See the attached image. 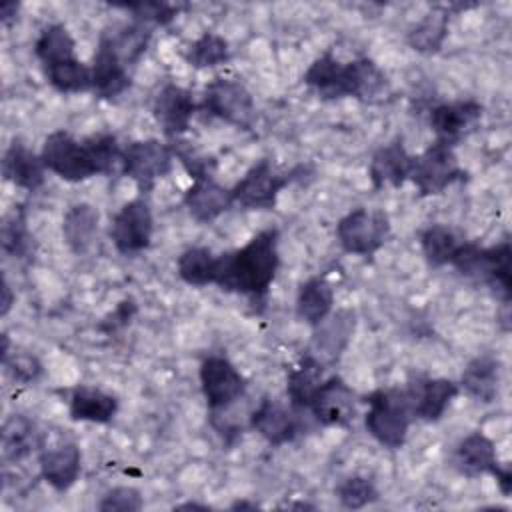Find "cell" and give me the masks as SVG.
Instances as JSON below:
<instances>
[{"label": "cell", "mask_w": 512, "mask_h": 512, "mask_svg": "<svg viewBox=\"0 0 512 512\" xmlns=\"http://www.w3.org/2000/svg\"><path fill=\"white\" fill-rule=\"evenodd\" d=\"M278 266V230L266 228L252 236L242 248L218 256L214 284L226 292L246 294L262 302L274 282Z\"/></svg>", "instance_id": "obj_1"}, {"label": "cell", "mask_w": 512, "mask_h": 512, "mask_svg": "<svg viewBox=\"0 0 512 512\" xmlns=\"http://www.w3.org/2000/svg\"><path fill=\"white\" fill-rule=\"evenodd\" d=\"M368 412L364 418L366 430L382 446L396 450L402 448L414 418L412 400L408 390L378 388L366 396Z\"/></svg>", "instance_id": "obj_2"}, {"label": "cell", "mask_w": 512, "mask_h": 512, "mask_svg": "<svg viewBox=\"0 0 512 512\" xmlns=\"http://www.w3.org/2000/svg\"><path fill=\"white\" fill-rule=\"evenodd\" d=\"M510 242L502 240L496 246L482 248L474 242H462L456 256L452 258V266L468 278L490 284L500 290L504 300L510 298Z\"/></svg>", "instance_id": "obj_3"}, {"label": "cell", "mask_w": 512, "mask_h": 512, "mask_svg": "<svg viewBox=\"0 0 512 512\" xmlns=\"http://www.w3.org/2000/svg\"><path fill=\"white\" fill-rule=\"evenodd\" d=\"M306 172V166H296L290 172H276L268 158L256 162L232 190L234 204H240L248 210H274L280 192L300 174Z\"/></svg>", "instance_id": "obj_4"}, {"label": "cell", "mask_w": 512, "mask_h": 512, "mask_svg": "<svg viewBox=\"0 0 512 512\" xmlns=\"http://www.w3.org/2000/svg\"><path fill=\"white\" fill-rule=\"evenodd\" d=\"M390 220L382 210L354 208L336 224V236L344 252L354 256L376 254L390 238Z\"/></svg>", "instance_id": "obj_5"}, {"label": "cell", "mask_w": 512, "mask_h": 512, "mask_svg": "<svg viewBox=\"0 0 512 512\" xmlns=\"http://www.w3.org/2000/svg\"><path fill=\"white\" fill-rule=\"evenodd\" d=\"M198 108L242 130H250L256 122L254 98L250 90L236 78H214L206 86L202 104Z\"/></svg>", "instance_id": "obj_6"}, {"label": "cell", "mask_w": 512, "mask_h": 512, "mask_svg": "<svg viewBox=\"0 0 512 512\" xmlns=\"http://www.w3.org/2000/svg\"><path fill=\"white\" fill-rule=\"evenodd\" d=\"M466 172L460 168L454 146L434 140L422 154L414 156L410 178L420 196H432L444 192L454 182L462 180Z\"/></svg>", "instance_id": "obj_7"}, {"label": "cell", "mask_w": 512, "mask_h": 512, "mask_svg": "<svg viewBox=\"0 0 512 512\" xmlns=\"http://www.w3.org/2000/svg\"><path fill=\"white\" fill-rule=\"evenodd\" d=\"M172 162V146L158 138L134 140L122 148V174L132 178L142 194L172 170Z\"/></svg>", "instance_id": "obj_8"}, {"label": "cell", "mask_w": 512, "mask_h": 512, "mask_svg": "<svg viewBox=\"0 0 512 512\" xmlns=\"http://www.w3.org/2000/svg\"><path fill=\"white\" fill-rule=\"evenodd\" d=\"M40 158L46 170L54 172L66 182H82L98 174L84 142H78L64 130H56L46 136Z\"/></svg>", "instance_id": "obj_9"}, {"label": "cell", "mask_w": 512, "mask_h": 512, "mask_svg": "<svg viewBox=\"0 0 512 512\" xmlns=\"http://www.w3.org/2000/svg\"><path fill=\"white\" fill-rule=\"evenodd\" d=\"M200 386L208 408L218 412L232 406L244 394L246 380L226 356L214 354L200 364Z\"/></svg>", "instance_id": "obj_10"}, {"label": "cell", "mask_w": 512, "mask_h": 512, "mask_svg": "<svg viewBox=\"0 0 512 512\" xmlns=\"http://www.w3.org/2000/svg\"><path fill=\"white\" fill-rule=\"evenodd\" d=\"M154 232V218L144 198L126 202L114 216L110 238L120 254H138L150 246Z\"/></svg>", "instance_id": "obj_11"}, {"label": "cell", "mask_w": 512, "mask_h": 512, "mask_svg": "<svg viewBox=\"0 0 512 512\" xmlns=\"http://www.w3.org/2000/svg\"><path fill=\"white\" fill-rule=\"evenodd\" d=\"M308 410L322 426L348 428L356 418V392L340 376H328L318 386Z\"/></svg>", "instance_id": "obj_12"}, {"label": "cell", "mask_w": 512, "mask_h": 512, "mask_svg": "<svg viewBox=\"0 0 512 512\" xmlns=\"http://www.w3.org/2000/svg\"><path fill=\"white\" fill-rule=\"evenodd\" d=\"M196 108L198 104L194 102L192 92L178 84L162 86L152 102L154 120L160 124L162 132L172 140H176L190 128V120Z\"/></svg>", "instance_id": "obj_13"}, {"label": "cell", "mask_w": 512, "mask_h": 512, "mask_svg": "<svg viewBox=\"0 0 512 512\" xmlns=\"http://www.w3.org/2000/svg\"><path fill=\"white\" fill-rule=\"evenodd\" d=\"M354 328H356V312L354 310L342 308L336 314H328L318 326H314L312 348L308 354H312L316 360H320L326 368L332 366L346 350V346L354 334Z\"/></svg>", "instance_id": "obj_14"}, {"label": "cell", "mask_w": 512, "mask_h": 512, "mask_svg": "<svg viewBox=\"0 0 512 512\" xmlns=\"http://www.w3.org/2000/svg\"><path fill=\"white\" fill-rule=\"evenodd\" d=\"M92 90L98 98L112 100L130 86V74L118 56L108 32H102L98 48L92 58Z\"/></svg>", "instance_id": "obj_15"}, {"label": "cell", "mask_w": 512, "mask_h": 512, "mask_svg": "<svg viewBox=\"0 0 512 512\" xmlns=\"http://www.w3.org/2000/svg\"><path fill=\"white\" fill-rule=\"evenodd\" d=\"M482 112L484 108L476 100L444 102L430 110V126L436 132V140L454 146L474 130Z\"/></svg>", "instance_id": "obj_16"}, {"label": "cell", "mask_w": 512, "mask_h": 512, "mask_svg": "<svg viewBox=\"0 0 512 512\" xmlns=\"http://www.w3.org/2000/svg\"><path fill=\"white\" fill-rule=\"evenodd\" d=\"M342 90L344 98L350 96L366 104H376L388 96L390 82L372 58L362 56L344 64Z\"/></svg>", "instance_id": "obj_17"}, {"label": "cell", "mask_w": 512, "mask_h": 512, "mask_svg": "<svg viewBox=\"0 0 512 512\" xmlns=\"http://www.w3.org/2000/svg\"><path fill=\"white\" fill-rule=\"evenodd\" d=\"M412 164L414 156L408 154L402 138H394L392 142L378 148L368 166V176L374 190H380L384 186L400 188L410 178Z\"/></svg>", "instance_id": "obj_18"}, {"label": "cell", "mask_w": 512, "mask_h": 512, "mask_svg": "<svg viewBox=\"0 0 512 512\" xmlns=\"http://www.w3.org/2000/svg\"><path fill=\"white\" fill-rule=\"evenodd\" d=\"M414 416L424 422H436L444 416L450 402L458 396V384L448 378H426L408 388Z\"/></svg>", "instance_id": "obj_19"}, {"label": "cell", "mask_w": 512, "mask_h": 512, "mask_svg": "<svg viewBox=\"0 0 512 512\" xmlns=\"http://www.w3.org/2000/svg\"><path fill=\"white\" fill-rule=\"evenodd\" d=\"M40 476L58 492H66L76 484L82 472V454L74 442L44 448L38 456Z\"/></svg>", "instance_id": "obj_20"}, {"label": "cell", "mask_w": 512, "mask_h": 512, "mask_svg": "<svg viewBox=\"0 0 512 512\" xmlns=\"http://www.w3.org/2000/svg\"><path fill=\"white\" fill-rule=\"evenodd\" d=\"M44 162L40 154L30 150L22 140L14 138L2 158V174L8 182L28 192H36L44 184Z\"/></svg>", "instance_id": "obj_21"}, {"label": "cell", "mask_w": 512, "mask_h": 512, "mask_svg": "<svg viewBox=\"0 0 512 512\" xmlns=\"http://www.w3.org/2000/svg\"><path fill=\"white\" fill-rule=\"evenodd\" d=\"M184 204L190 216L202 224L214 222L234 204L232 190L220 186L214 178H198L184 194Z\"/></svg>", "instance_id": "obj_22"}, {"label": "cell", "mask_w": 512, "mask_h": 512, "mask_svg": "<svg viewBox=\"0 0 512 512\" xmlns=\"http://www.w3.org/2000/svg\"><path fill=\"white\" fill-rule=\"evenodd\" d=\"M250 426L272 446L288 444L300 432V426L294 414L270 398H264L260 406L252 412Z\"/></svg>", "instance_id": "obj_23"}, {"label": "cell", "mask_w": 512, "mask_h": 512, "mask_svg": "<svg viewBox=\"0 0 512 512\" xmlns=\"http://www.w3.org/2000/svg\"><path fill=\"white\" fill-rule=\"evenodd\" d=\"M454 466L470 478L480 474L496 476L502 468L498 464L494 442L484 432H472L460 440L454 450Z\"/></svg>", "instance_id": "obj_24"}, {"label": "cell", "mask_w": 512, "mask_h": 512, "mask_svg": "<svg viewBox=\"0 0 512 512\" xmlns=\"http://www.w3.org/2000/svg\"><path fill=\"white\" fill-rule=\"evenodd\" d=\"M118 412L116 396L94 388V386H78L70 396V418L78 422H94L108 424Z\"/></svg>", "instance_id": "obj_25"}, {"label": "cell", "mask_w": 512, "mask_h": 512, "mask_svg": "<svg viewBox=\"0 0 512 512\" xmlns=\"http://www.w3.org/2000/svg\"><path fill=\"white\" fill-rule=\"evenodd\" d=\"M324 370L326 366L316 360L312 354H304L298 366L288 370L286 378V390L288 398L294 410H308L310 402L318 390V386L324 382Z\"/></svg>", "instance_id": "obj_26"}, {"label": "cell", "mask_w": 512, "mask_h": 512, "mask_svg": "<svg viewBox=\"0 0 512 512\" xmlns=\"http://www.w3.org/2000/svg\"><path fill=\"white\" fill-rule=\"evenodd\" d=\"M98 222L100 214L92 204L80 202L66 210L62 218V234L74 254H84L90 250L98 232Z\"/></svg>", "instance_id": "obj_27"}, {"label": "cell", "mask_w": 512, "mask_h": 512, "mask_svg": "<svg viewBox=\"0 0 512 512\" xmlns=\"http://www.w3.org/2000/svg\"><path fill=\"white\" fill-rule=\"evenodd\" d=\"M332 306L334 290L324 276H312L300 286L296 296V314L312 328L332 312Z\"/></svg>", "instance_id": "obj_28"}, {"label": "cell", "mask_w": 512, "mask_h": 512, "mask_svg": "<svg viewBox=\"0 0 512 512\" xmlns=\"http://www.w3.org/2000/svg\"><path fill=\"white\" fill-rule=\"evenodd\" d=\"M460 382L472 398H476L484 404H490L496 398L498 384H500L498 360L490 354H482V356L470 360L462 372Z\"/></svg>", "instance_id": "obj_29"}, {"label": "cell", "mask_w": 512, "mask_h": 512, "mask_svg": "<svg viewBox=\"0 0 512 512\" xmlns=\"http://www.w3.org/2000/svg\"><path fill=\"white\" fill-rule=\"evenodd\" d=\"M448 26L450 6H436L408 32L406 42L420 54H436L448 36Z\"/></svg>", "instance_id": "obj_30"}, {"label": "cell", "mask_w": 512, "mask_h": 512, "mask_svg": "<svg viewBox=\"0 0 512 512\" xmlns=\"http://www.w3.org/2000/svg\"><path fill=\"white\" fill-rule=\"evenodd\" d=\"M344 78V62H340L332 50H326L320 58H316L308 70L304 72V84L314 88L322 100H338L344 98L342 92Z\"/></svg>", "instance_id": "obj_31"}, {"label": "cell", "mask_w": 512, "mask_h": 512, "mask_svg": "<svg viewBox=\"0 0 512 512\" xmlns=\"http://www.w3.org/2000/svg\"><path fill=\"white\" fill-rule=\"evenodd\" d=\"M74 50H76V42H74L72 34L68 32V28L60 22L48 24L40 32V36L34 44V54L38 56V60L42 62L44 68L76 58Z\"/></svg>", "instance_id": "obj_32"}, {"label": "cell", "mask_w": 512, "mask_h": 512, "mask_svg": "<svg viewBox=\"0 0 512 512\" xmlns=\"http://www.w3.org/2000/svg\"><path fill=\"white\" fill-rule=\"evenodd\" d=\"M462 242L464 240H460L458 234L444 224H432L420 234L422 254H424L428 266H432V268L450 264Z\"/></svg>", "instance_id": "obj_33"}, {"label": "cell", "mask_w": 512, "mask_h": 512, "mask_svg": "<svg viewBox=\"0 0 512 512\" xmlns=\"http://www.w3.org/2000/svg\"><path fill=\"white\" fill-rule=\"evenodd\" d=\"M216 260L210 248L192 246L178 258V274L190 286H208L216 280Z\"/></svg>", "instance_id": "obj_34"}, {"label": "cell", "mask_w": 512, "mask_h": 512, "mask_svg": "<svg viewBox=\"0 0 512 512\" xmlns=\"http://www.w3.org/2000/svg\"><path fill=\"white\" fill-rule=\"evenodd\" d=\"M36 444V432L34 424L20 416L14 414L10 416L4 426H2V456L8 462H18L26 458Z\"/></svg>", "instance_id": "obj_35"}, {"label": "cell", "mask_w": 512, "mask_h": 512, "mask_svg": "<svg viewBox=\"0 0 512 512\" xmlns=\"http://www.w3.org/2000/svg\"><path fill=\"white\" fill-rule=\"evenodd\" d=\"M46 78L58 92H86L92 90V68L78 58L44 68Z\"/></svg>", "instance_id": "obj_36"}, {"label": "cell", "mask_w": 512, "mask_h": 512, "mask_svg": "<svg viewBox=\"0 0 512 512\" xmlns=\"http://www.w3.org/2000/svg\"><path fill=\"white\" fill-rule=\"evenodd\" d=\"M184 60L198 70L220 66L230 60V48L220 34L204 32L198 40L190 44V48L184 54Z\"/></svg>", "instance_id": "obj_37"}, {"label": "cell", "mask_w": 512, "mask_h": 512, "mask_svg": "<svg viewBox=\"0 0 512 512\" xmlns=\"http://www.w3.org/2000/svg\"><path fill=\"white\" fill-rule=\"evenodd\" d=\"M88 148V154L96 166L98 174H116L122 170V148L116 142L114 134L100 132L82 140Z\"/></svg>", "instance_id": "obj_38"}, {"label": "cell", "mask_w": 512, "mask_h": 512, "mask_svg": "<svg viewBox=\"0 0 512 512\" xmlns=\"http://www.w3.org/2000/svg\"><path fill=\"white\" fill-rule=\"evenodd\" d=\"M2 248L14 258L28 256L32 248L30 232L26 226V212L22 206H16L2 224Z\"/></svg>", "instance_id": "obj_39"}, {"label": "cell", "mask_w": 512, "mask_h": 512, "mask_svg": "<svg viewBox=\"0 0 512 512\" xmlns=\"http://www.w3.org/2000/svg\"><path fill=\"white\" fill-rule=\"evenodd\" d=\"M336 496L344 508L358 510V508H364V506L376 502L380 494L370 478L348 476L336 486Z\"/></svg>", "instance_id": "obj_40"}, {"label": "cell", "mask_w": 512, "mask_h": 512, "mask_svg": "<svg viewBox=\"0 0 512 512\" xmlns=\"http://www.w3.org/2000/svg\"><path fill=\"white\" fill-rule=\"evenodd\" d=\"M122 8L130 10L140 24H154L166 26L170 24L178 12L184 8L182 4H168V2H136V4H122Z\"/></svg>", "instance_id": "obj_41"}, {"label": "cell", "mask_w": 512, "mask_h": 512, "mask_svg": "<svg viewBox=\"0 0 512 512\" xmlns=\"http://www.w3.org/2000/svg\"><path fill=\"white\" fill-rule=\"evenodd\" d=\"M174 156L182 162V166L186 168V172L192 176V180L198 178H212L214 170H216V160L208 154H202L200 150L192 148L188 142H176L170 144Z\"/></svg>", "instance_id": "obj_42"}, {"label": "cell", "mask_w": 512, "mask_h": 512, "mask_svg": "<svg viewBox=\"0 0 512 512\" xmlns=\"http://www.w3.org/2000/svg\"><path fill=\"white\" fill-rule=\"evenodd\" d=\"M2 364L8 376L20 384H32L42 376L40 360L28 352H8L2 356Z\"/></svg>", "instance_id": "obj_43"}, {"label": "cell", "mask_w": 512, "mask_h": 512, "mask_svg": "<svg viewBox=\"0 0 512 512\" xmlns=\"http://www.w3.org/2000/svg\"><path fill=\"white\" fill-rule=\"evenodd\" d=\"M144 500L140 490L132 486H118L104 494V498L98 504V510L102 512H136L142 510Z\"/></svg>", "instance_id": "obj_44"}, {"label": "cell", "mask_w": 512, "mask_h": 512, "mask_svg": "<svg viewBox=\"0 0 512 512\" xmlns=\"http://www.w3.org/2000/svg\"><path fill=\"white\" fill-rule=\"evenodd\" d=\"M138 306L132 298H126L122 302H118V306L98 324V330L106 332V334H114L116 330H122L130 324V320L134 318Z\"/></svg>", "instance_id": "obj_45"}, {"label": "cell", "mask_w": 512, "mask_h": 512, "mask_svg": "<svg viewBox=\"0 0 512 512\" xmlns=\"http://www.w3.org/2000/svg\"><path fill=\"white\" fill-rule=\"evenodd\" d=\"M18 8H20L18 2H2V6H0L2 24H10L14 20V16L18 14Z\"/></svg>", "instance_id": "obj_46"}, {"label": "cell", "mask_w": 512, "mask_h": 512, "mask_svg": "<svg viewBox=\"0 0 512 512\" xmlns=\"http://www.w3.org/2000/svg\"><path fill=\"white\" fill-rule=\"evenodd\" d=\"M2 294H4V298H2V312L0 314L6 316L10 306H12V302H14V296H12V290H10V284H8L6 278H4V284H2Z\"/></svg>", "instance_id": "obj_47"}, {"label": "cell", "mask_w": 512, "mask_h": 512, "mask_svg": "<svg viewBox=\"0 0 512 512\" xmlns=\"http://www.w3.org/2000/svg\"><path fill=\"white\" fill-rule=\"evenodd\" d=\"M174 508H178V510H190V508H200V510H206L208 506H206V504H196V502H184V504H178V506H174Z\"/></svg>", "instance_id": "obj_48"}, {"label": "cell", "mask_w": 512, "mask_h": 512, "mask_svg": "<svg viewBox=\"0 0 512 512\" xmlns=\"http://www.w3.org/2000/svg\"><path fill=\"white\" fill-rule=\"evenodd\" d=\"M256 504H248V502H236L232 504V508H254Z\"/></svg>", "instance_id": "obj_49"}]
</instances>
